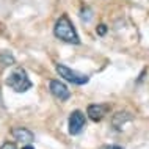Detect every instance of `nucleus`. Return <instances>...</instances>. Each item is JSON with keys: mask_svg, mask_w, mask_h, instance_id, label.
<instances>
[{"mask_svg": "<svg viewBox=\"0 0 149 149\" xmlns=\"http://www.w3.org/2000/svg\"><path fill=\"white\" fill-rule=\"evenodd\" d=\"M6 85L10 86L11 90H14L16 93H25L27 90L31 88V80L29 79L25 69L17 68V69H14L6 77Z\"/></svg>", "mask_w": 149, "mask_h": 149, "instance_id": "obj_2", "label": "nucleus"}, {"mask_svg": "<svg viewBox=\"0 0 149 149\" xmlns=\"http://www.w3.org/2000/svg\"><path fill=\"white\" fill-rule=\"evenodd\" d=\"M80 17H82L83 21H90V19H91V11L88 10V8H86V10H82V13H80Z\"/></svg>", "mask_w": 149, "mask_h": 149, "instance_id": "obj_9", "label": "nucleus"}, {"mask_svg": "<svg viewBox=\"0 0 149 149\" xmlns=\"http://www.w3.org/2000/svg\"><path fill=\"white\" fill-rule=\"evenodd\" d=\"M96 31H97V35H100V36H104L107 33V25H104V24H100V25L96 29Z\"/></svg>", "mask_w": 149, "mask_h": 149, "instance_id": "obj_10", "label": "nucleus"}, {"mask_svg": "<svg viewBox=\"0 0 149 149\" xmlns=\"http://www.w3.org/2000/svg\"><path fill=\"white\" fill-rule=\"evenodd\" d=\"M22 149H35V148H33V146H24Z\"/></svg>", "mask_w": 149, "mask_h": 149, "instance_id": "obj_13", "label": "nucleus"}, {"mask_svg": "<svg viewBox=\"0 0 149 149\" xmlns=\"http://www.w3.org/2000/svg\"><path fill=\"white\" fill-rule=\"evenodd\" d=\"M0 61L5 64V66H8V64H13L14 63V58L11 57L8 52H3V54H0Z\"/></svg>", "mask_w": 149, "mask_h": 149, "instance_id": "obj_8", "label": "nucleus"}, {"mask_svg": "<svg viewBox=\"0 0 149 149\" xmlns=\"http://www.w3.org/2000/svg\"><path fill=\"white\" fill-rule=\"evenodd\" d=\"M54 35L57 36L58 39H61L64 42H69V44H80V38L75 31L72 22L69 21L66 14H63L61 17L55 22L54 27Z\"/></svg>", "mask_w": 149, "mask_h": 149, "instance_id": "obj_1", "label": "nucleus"}, {"mask_svg": "<svg viewBox=\"0 0 149 149\" xmlns=\"http://www.w3.org/2000/svg\"><path fill=\"white\" fill-rule=\"evenodd\" d=\"M85 115L82 113L80 110L72 111L69 116V134L71 135H79L80 132L83 130L85 127Z\"/></svg>", "mask_w": 149, "mask_h": 149, "instance_id": "obj_4", "label": "nucleus"}, {"mask_svg": "<svg viewBox=\"0 0 149 149\" xmlns=\"http://www.w3.org/2000/svg\"><path fill=\"white\" fill-rule=\"evenodd\" d=\"M108 110L107 105H100V104H94V105H90L88 107V116H90L91 121H94V123H97V121H102V118L105 116Z\"/></svg>", "mask_w": 149, "mask_h": 149, "instance_id": "obj_6", "label": "nucleus"}, {"mask_svg": "<svg viewBox=\"0 0 149 149\" xmlns=\"http://www.w3.org/2000/svg\"><path fill=\"white\" fill-rule=\"evenodd\" d=\"M49 88H50L52 94L60 100H68L71 97V91L68 90V86L64 85V83H61L60 80H52L49 83Z\"/></svg>", "mask_w": 149, "mask_h": 149, "instance_id": "obj_5", "label": "nucleus"}, {"mask_svg": "<svg viewBox=\"0 0 149 149\" xmlns=\"http://www.w3.org/2000/svg\"><path fill=\"white\" fill-rule=\"evenodd\" d=\"M102 149H123L121 146H116V144H111V146H104Z\"/></svg>", "mask_w": 149, "mask_h": 149, "instance_id": "obj_12", "label": "nucleus"}, {"mask_svg": "<svg viewBox=\"0 0 149 149\" xmlns=\"http://www.w3.org/2000/svg\"><path fill=\"white\" fill-rule=\"evenodd\" d=\"M57 72L60 74V77L66 79L68 82L74 83V85H86V83L90 82V77H88L86 74L72 71L71 68L64 66V64H57Z\"/></svg>", "mask_w": 149, "mask_h": 149, "instance_id": "obj_3", "label": "nucleus"}, {"mask_svg": "<svg viewBox=\"0 0 149 149\" xmlns=\"http://www.w3.org/2000/svg\"><path fill=\"white\" fill-rule=\"evenodd\" d=\"M0 149H16V144H14V143H10V141H8V143H3V144H2V148H0Z\"/></svg>", "mask_w": 149, "mask_h": 149, "instance_id": "obj_11", "label": "nucleus"}, {"mask_svg": "<svg viewBox=\"0 0 149 149\" xmlns=\"http://www.w3.org/2000/svg\"><path fill=\"white\" fill-rule=\"evenodd\" d=\"M11 134H13V136L16 140H21V141H25V143H31L35 140L33 132H30L25 127H14Z\"/></svg>", "mask_w": 149, "mask_h": 149, "instance_id": "obj_7", "label": "nucleus"}]
</instances>
